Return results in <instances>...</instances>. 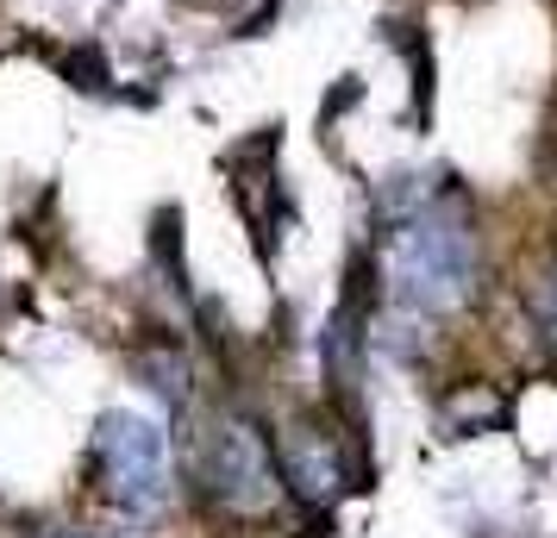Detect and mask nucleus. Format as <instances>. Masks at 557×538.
<instances>
[{
  "label": "nucleus",
  "mask_w": 557,
  "mask_h": 538,
  "mask_svg": "<svg viewBox=\"0 0 557 538\" xmlns=\"http://www.w3.org/2000/svg\"><path fill=\"white\" fill-rule=\"evenodd\" d=\"M95 470H101L95 488L113 508H157V438L145 426H132V458H126V445L113 438V426H107L101 445H95Z\"/></svg>",
  "instance_id": "1"
},
{
  "label": "nucleus",
  "mask_w": 557,
  "mask_h": 538,
  "mask_svg": "<svg viewBox=\"0 0 557 538\" xmlns=\"http://www.w3.org/2000/svg\"><path fill=\"white\" fill-rule=\"evenodd\" d=\"M63 538H113V533H63Z\"/></svg>",
  "instance_id": "2"
}]
</instances>
